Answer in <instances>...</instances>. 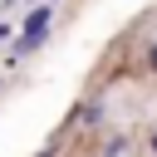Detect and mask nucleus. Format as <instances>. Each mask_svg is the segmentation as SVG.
I'll return each instance as SVG.
<instances>
[{"label": "nucleus", "mask_w": 157, "mask_h": 157, "mask_svg": "<svg viewBox=\"0 0 157 157\" xmlns=\"http://www.w3.org/2000/svg\"><path fill=\"white\" fill-rule=\"evenodd\" d=\"M147 59H152V64H157V44H152V49H147Z\"/></svg>", "instance_id": "nucleus-2"}, {"label": "nucleus", "mask_w": 157, "mask_h": 157, "mask_svg": "<svg viewBox=\"0 0 157 157\" xmlns=\"http://www.w3.org/2000/svg\"><path fill=\"white\" fill-rule=\"evenodd\" d=\"M152 152H157V137H152Z\"/></svg>", "instance_id": "nucleus-3"}, {"label": "nucleus", "mask_w": 157, "mask_h": 157, "mask_svg": "<svg viewBox=\"0 0 157 157\" xmlns=\"http://www.w3.org/2000/svg\"><path fill=\"white\" fill-rule=\"evenodd\" d=\"M49 20H54V10H49V5H39V10H34L29 20H25V34H20V44H15V49H34V44L44 39V29H49Z\"/></svg>", "instance_id": "nucleus-1"}]
</instances>
